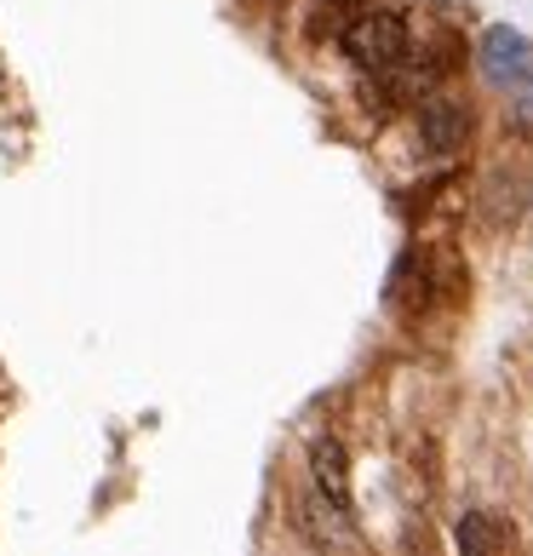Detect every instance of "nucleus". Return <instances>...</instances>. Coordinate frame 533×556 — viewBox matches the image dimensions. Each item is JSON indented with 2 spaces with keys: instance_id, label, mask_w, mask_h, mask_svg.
I'll return each instance as SVG.
<instances>
[{
  "instance_id": "obj_4",
  "label": "nucleus",
  "mask_w": 533,
  "mask_h": 556,
  "mask_svg": "<svg viewBox=\"0 0 533 556\" xmlns=\"http://www.w3.org/2000/svg\"><path fill=\"white\" fill-rule=\"evenodd\" d=\"M528 190H533V173L522 161H487L477 173V190H470V213L487 236H505L528 218Z\"/></svg>"
},
{
  "instance_id": "obj_8",
  "label": "nucleus",
  "mask_w": 533,
  "mask_h": 556,
  "mask_svg": "<svg viewBox=\"0 0 533 556\" xmlns=\"http://www.w3.org/2000/svg\"><path fill=\"white\" fill-rule=\"evenodd\" d=\"M522 224H528V236H533V190H528V218Z\"/></svg>"
},
{
  "instance_id": "obj_1",
  "label": "nucleus",
  "mask_w": 533,
  "mask_h": 556,
  "mask_svg": "<svg viewBox=\"0 0 533 556\" xmlns=\"http://www.w3.org/2000/svg\"><path fill=\"white\" fill-rule=\"evenodd\" d=\"M333 47L344 52V64H351L361 80H384L407 64V52H414V29H407V7H391V0H361L351 12V24L339 29Z\"/></svg>"
},
{
  "instance_id": "obj_7",
  "label": "nucleus",
  "mask_w": 533,
  "mask_h": 556,
  "mask_svg": "<svg viewBox=\"0 0 533 556\" xmlns=\"http://www.w3.org/2000/svg\"><path fill=\"white\" fill-rule=\"evenodd\" d=\"M299 528H304V540H310L321 556H339V551L356 545V517L339 510V505H327L316 488L299 493Z\"/></svg>"
},
{
  "instance_id": "obj_3",
  "label": "nucleus",
  "mask_w": 533,
  "mask_h": 556,
  "mask_svg": "<svg viewBox=\"0 0 533 556\" xmlns=\"http://www.w3.org/2000/svg\"><path fill=\"white\" fill-rule=\"evenodd\" d=\"M470 70L494 98H528L533 92V35L517 24H487L470 40Z\"/></svg>"
},
{
  "instance_id": "obj_2",
  "label": "nucleus",
  "mask_w": 533,
  "mask_h": 556,
  "mask_svg": "<svg viewBox=\"0 0 533 556\" xmlns=\"http://www.w3.org/2000/svg\"><path fill=\"white\" fill-rule=\"evenodd\" d=\"M477 127H482V110H477V98L459 92V87H436L407 110L414 150L430 167H459L470 155V143H477Z\"/></svg>"
},
{
  "instance_id": "obj_5",
  "label": "nucleus",
  "mask_w": 533,
  "mask_h": 556,
  "mask_svg": "<svg viewBox=\"0 0 533 556\" xmlns=\"http://www.w3.org/2000/svg\"><path fill=\"white\" fill-rule=\"evenodd\" d=\"M304 477H310V488L321 493L327 505H339V510H351V517H356L351 447H344V437H333V430H316V437L304 442Z\"/></svg>"
},
{
  "instance_id": "obj_6",
  "label": "nucleus",
  "mask_w": 533,
  "mask_h": 556,
  "mask_svg": "<svg viewBox=\"0 0 533 556\" xmlns=\"http://www.w3.org/2000/svg\"><path fill=\"white\" fill-rule=\"evenodd\" d=\"M454 556H517V522L494 505H465L454 517Z\"/></svg>"
}]
</instances>
